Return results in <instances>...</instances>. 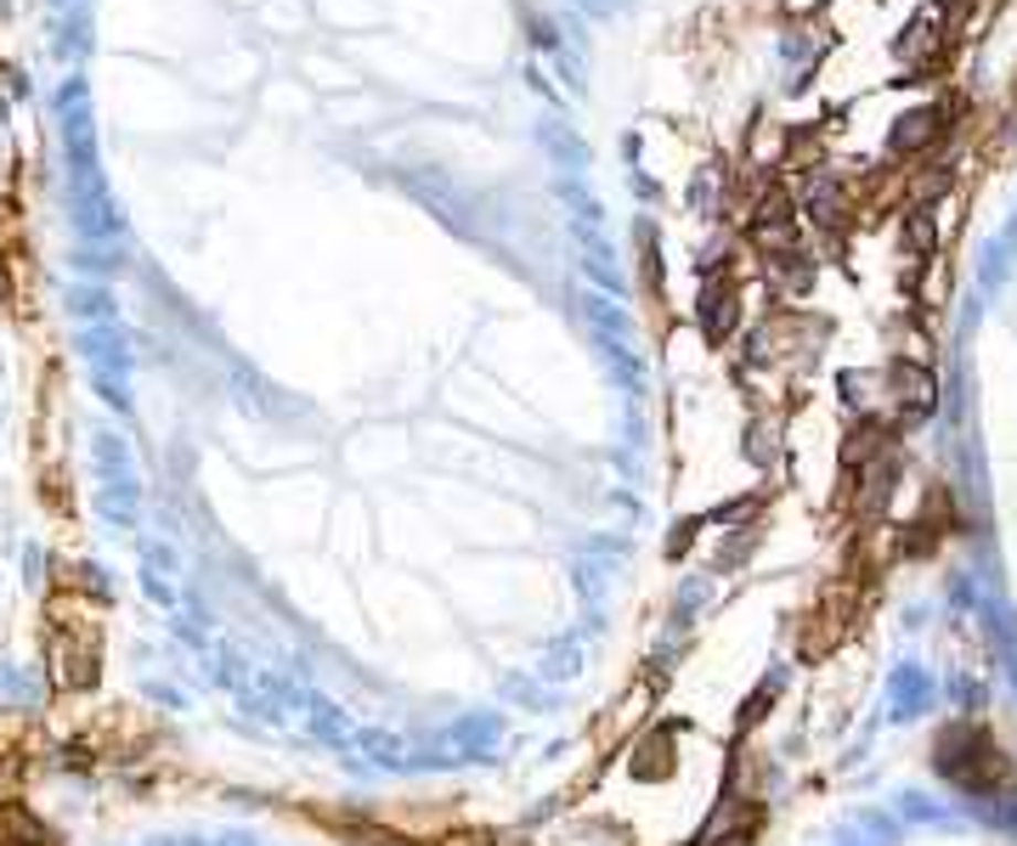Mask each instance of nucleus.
<instances>
[{
    "instance_id": "f257e3e1",
    "label": "nucleus",
    "mask_w": 1017,
    "mask_h": 846,
    "mask_svg": "<svg viewBox=\"0 0 1017 846\" xmlns=\"http://www.w3.org/2000/svg\"><path fill=\"white\" fill-rule=\"evenodd\" d=\"M939 773L950 784H961V790H978V795H995V790L1017 784L1006 751H1000L984 728H950L939 739Z\"/></svg>"
},
{
    "instance_id": "f03ea898",
    "label": "nucleus",
    "mask_w": 1017,
    "mask_h": 846,
    "mask_svg": "<svg viewBox=\"0 0 1017 846\" xmlns=\"http://www.w3.org/2000/svg\"><path fill=\"white\" fill-rule=\"evenodd\" d=\"M803 215H808L814 226L837 232V226H843V215H848L843 181H837V175H826V170H814V175H808V186H803Z\"/></svg>"
},
{
    "instance_id": "7ed1b4c3",
    "label": "nucleus",
    "mask_w": 1017,
    "mask_h": 846,
    "mask_svg": "<svg viewBox=\"0 0 1017 846\" xmlns=\"http://www.w3.org/2000/svg\"><path fill=\"white\" fill-rule=\"evenodd\" d=\"M735 322H741V293L730 282H707L701 288V333H707V344H723L735 333Z\"/></svg>"
},
{
    "instance_id": "20e7f679",
    "label": "nucleus",
    "mask_w": 1017,
    "mask_h": 846,
    "mask_svg": "<svg viewBox=\"0 0 1017 846\" xmlns=\"http://www.w3.org/2000/svg\"><path fill=\"white\" fill-rule=\"evenodd\" d=\"M752 232L769 248H792V197L786 192H763L752 210Z\"/></svg>"
},
{
    "instance_id": "39448f33",
    "label": "nucleus",
    "mask_w": 1017,
    "mask_h": 846,
    "mask_svg": "<svg viewBox=\"0 0 1017 846\" xmlns=\"http://www.w3.org/2000/svg\"><path fill=\"white\" fill-rule=\"evenodd\" d=\"M944 119H950L944 108H910V114L893 125V147H899V153H922L928 141L944 136Z\"/></svg>"
},
{
    "instance_id": "423d86ee",
    "label": "nucleus",
    "mask_w": 1017,
    "mask_h": 846,
    "mask_svg": "<svg viewBox=\"0 0 1017 846\" xmlns=\"http://www.w3.org/2000/svg\"><path fill=\"white\" fill-rule=\"evenodd\" d=\"M893 389H899V407L910 401V413L904 418H928L933 413V373L928 367H915V362H893Z\"/></svg>"
},
{
    "instance_id": "0eeeda50",
    "label": "nucleus",
    "mask_w": 1017,
    "mask_h": 846,
    "mask_svg": "<svg viewBox=\"0 0 1017 846\" xmlns=\"http://www.w3.org/2000/svg\"><path fill=\"white\" fill-rule=\"evenodd\" d=\"M667 751H672V733H650V739L639 745V751H634V757H639V762H634V773H639V779H667V773H672Z\"/></svg>"
},
{
    "instance_id": "6e6552de",
    "label": "nucleus",
    "mask_w": 1017,
    "mask_h": 846,
    "mask_svg": "<svg viewBox=\"0 0 1017 846\" xmlns=\"http://www.w3.org/2000/svg\"><path fill=\"white\" fill-rule=\"evenodd\" d=\"M904 232H910V248H915V255H933V237H939V232H933V215H928V210H910Z\"/></svg>"
},
{
    "instance_id": "1a4fd4ad",
    "label": "nucleus",
    "mask_w": 1017,
    "mask_h": 846,
    "mask_svg": "<svg viewBox=\"0 0 1017 846\" xmlns=\"http://www.w3.org/2000/svg\"><path fill=\"white\" fill-rule=\"evenodd\" d=\"M351 846H413V840H396V835H384V829H357Z\"/></svg>"
},
{
    "instance_id": "9d476101",
    "label": "nucleus",
    "mask_w": 1017,
    "mask_h": 846,
    "mask_svg": "<svg viewBox=\"0 0 1017 846\" xmlns=\"http://www.w3.org/2000/svg\"><path fill=\"white\" fill-rule=\"evenodd\" d=\"M712 846H752V829L741 824V829H723V840H712Z\"/></svg>"
},
{
    "instance_id": "9b49d317",
    "label": "nucleus",
    "mask_w": 1017,
    "mask_h": 846,
    "mask_svg": "<svg viewBox=\"0 0 1017 846\" xmlns=\"http://www.w3.org/2000/svg\"><path fill=\"white\" fill-rule=\"evenodd\" d=\"M12 293V271H7V260H0V300Z\"/></svg>"
},
{
    "instance_id": "f8f14e48",
    "label": "nucleus",
    "mask_w": 1017,
    "mask_h": 846,
    "mask_svg": "<svg viewBox=\"0 0 1017 846\" xmlns=\"http://www.w3.org/2000/svg\"><path fill=\"white\" fill-rule=\"evenodd\" d=\"M0 221H7V197H0Z\"/></svg>"
}]
</instances>
